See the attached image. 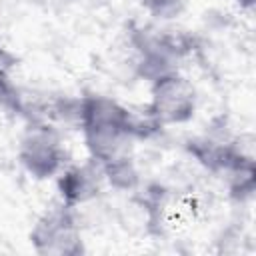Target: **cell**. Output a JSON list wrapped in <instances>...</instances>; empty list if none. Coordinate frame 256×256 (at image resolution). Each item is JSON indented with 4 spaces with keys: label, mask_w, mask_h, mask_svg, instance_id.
I'll return each instance as SVG.
<instances>
[{
    "label": "cell",
    "mask_w": 256,
    "mask_h": 256,
    "mask_svg": "<svg viewBox=\"0 0 256 256\" xmlns=\"http://www.w3.org/2000/svg\"><path fill=\"white\" fill-rule=\"evenodd\" d=\"M86 148L92 160L112 178L130 168V152L140 136V124L118 102L88 96L80 108Z\"/></svg>",
    "instance_id": "obj_1"
},
{
    "label": "cell",
    "mask_w": 256,
    "mask_h": 256,
    "mask_svg": "<svg viewBox=\"0 0 256 256\" xmlns=\"http://www.w3.org/2000/svg\"><path fill=\"white\" fill-rule=\"evenodd\" d=\"M196 108L194 88L188 80L178 74L166 72L156 76L152 86L150 100V116L160 124H180L192 118Z\"/></svg>",
    "instance_id": "obj_2"
},
{
    "label": "cell",
    "mask_w": 256,
    "mask_h": 256,
    "mask_svg": "<svg viewBox=\"0 0 256 256\" xmlns=\"http://www.w3.org/2000/svg\"><path fill=\"white\" fill-rule=\"evenodd\" d=\"M30 238L36 250L46 254H76L82 250L80 230L76 226L72 206L66 202L50 208L36 222Z\"/></svg>",
    "instance_id": "obj_3"
},
{
    "label": "cell",
    "mask_w": 256,
    "mask_h": 256,
    "mask_svg": "<svg viewBox=\"0 0 256 256\" xmlns=\"http://www.w3.org/2000/svg\"><path fill=\"white\" fill-rule=\"evenodd\" d=\"M20 160L34 178H50L64 160V148L50 126H30L20 142Z\"/></svg>",
    "instance_id": "obj_4"
},
{
    "label": "cell",
    "mask_w": 256,
    "mask_h": 256,
    "mask_svg": "<svg viewBox=\"0 0 256 256\" xmlns=\"http://www.w3.org/2000/svg\"><path fill=\"white\" fill-rule=\"evenodd\" d=\"M184 4L186 0H142V6L156 18H174Z\"/></svg>",
    "instance_id": "obj_5"
},
{
    "label": "cell",
    "mask_w": 256,
    "mask_h": 256,
    "mask_svg": "<svg viewBox=\"0 0 256 256\" xmlns=\"http://www.w3.org/2000/svg\"><path fill=\"white\" fill-rule=\"evenodd\" d=\"M240 6H246V8H250L252 4H254V0H236Z\"/></svg>",
    "instance_id": "obj_6"
}]
</instances>
